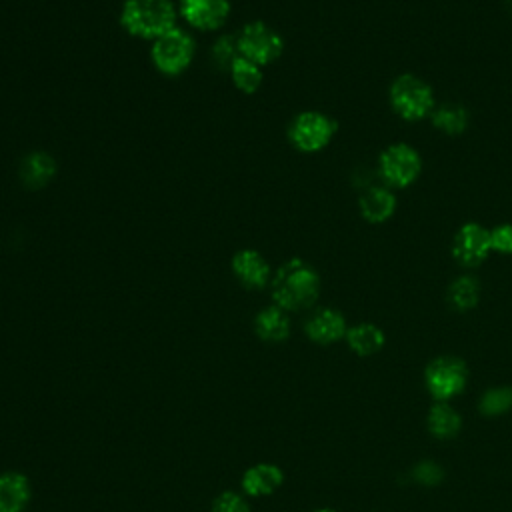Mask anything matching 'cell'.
<instances>
[{
    "label": "cell",
    "instance_id": "obj_5",
    "mask_svg": "<svg viewBox=\"0 0 512 512\" xmlns=\"http://www.w3.org/2000/svg\"><path fill=\"white\" fill-rule=\"evenodd\" d=\"M236 48H238V56L258 66H268L280 58L284 50V42H282V36L268 24L250 22L242 26V30L236 34Z\"/></svg>",
    "mask_w": 512,
    "mask_h": 512
},
{
    "label": "cell",
    "instance_id": "obj_4",
    "mask_svg": "<svg viewBox=\"0 0 512 512\" xmlns=\"http://www.w3.org/2000/svg\"><path fill=\"white\" fill-rule=\"evenodd\" d=\"M390 104L394 112L408 120H422L434 110L432 88L414 74H400L390 86Z\"/></svg>",
    "mask_w": 512,
    "mask_h": 512
},
{
    "label": "cell",
    "instance_id": "obj_24",
    "mask_svg": "<svg viewBox=\"0 0 512 512\" xmlns=\"http://www.w3.org/2000/svg\"><path fill=\"white\" fill-rule=\"evenodd\" d=\"M210 512H252V510H250L248 498L242 492L226 490L214 498Z\"/></svg>",
    "mask_w": 512,
    "mask_h": 512
},
{
    "label": "cell",
    "instance_id": "obj_15",
    "mask_svg": "<svg viewBox=\"0 0 512 512\" xmlns=\"http://www.w3.org/2000/svg\"><path fill=\"white\" fill-rule=\"evenodd\" d=\"M290 330H292L290 312H286L284 308H280L276 304L262 308L254 318L256 336L268 344H280V342L288 340Z\"/></svg>",
    "mask_w": 512,
    "mask_h": 512
},
{
    "label": "cell",
    "instance_id": "obj_28",
    "mask_svg": "<svg viewBox=\"0 0 512 512\" xmlns=\"http://www.w3.org/2000/svg\"><path fill=\"white\" fill-rule=\"evenodd\" d=\"M312 512H338V510H334V508H316V510H312Z\"/></svg>",
    "mask_w": 512,
    "mask_h": 512
},
{
    "label": "cell",
    "instance_id": "obj_9",
    "mask_svg": "<svg viewBox=\"0 0 512 512\" xmlns=\"http://www.w3.org/2000/svg\"><path fill=\"white\" fill-rule=\"evenodd\" d=\"M492 250L490 242V230L476 222L464 224L452 242V256L454 260L464 268H476L480 266Z\"/></svg>",
    "mask_w": 512,
    "mask_h": 512
},
{
    "label": "cell",
    "instance_id": "obj_13",
    "mask_svg": "<svg viewBox=\"0 0 512 512\" xmlns=\"http://www.w3.org/2000/svg\"><path fill=\"white\" fill-rule=\"evenodd\" d=\"M284 482V472L272 462H260L244 470L240 488L246 498H264L272 496Z\"/></svg>",
    "mask_w": 512,
    "mask_h": 512
},
{
    "label": "cell",
    "instance_id": "obj_1",
    "mask_svg": "<svg viewBox=\"0 0 512 512\" xmlns=\"http://www.w3.org/2000/svg\"><path fill=\"white\" fill-rule=\"evenodd\" d=\"M270 294L286 312L310 310L320 296V276L308 262L292 258L272 274Z\"/></svg>",
    "mask_w": 512,
    "mask_h": 512
},
{
    "label": "cell",
    "instance_id": "obj_25",
    "mask_svg": "<svg viewBox=\"0 0 512 512\" xmlns=\"http://www.w3.org/2000/svg\"><path fill=\"white\" fill-rule=\"evenodd\" d=\"M212 58L220 68L230 70L232 62L238 58V48H236V36H220L212 44Z\"/></svg>",
    "mask_w": 512,
    "mask_h": 512
},
{
    "label": "cell",
    "instance_id": "obj_2",
    "mask_svg": "<svg viewBox=\"0 0 512 512\" xmlns=\"http://www.w3.org/2000/svg\"><path fill=\"white\" fill-rule=\"evenodd\" d=\"M178 10L172 0H126L120 12L122 28L136 38L156 40L176 28Z\"/></svg>",
    "mask_w": 512,
    "mask_h": 512
},
{
    "label": "cell",
    "instance_id": "obj_18",
    "mask_svg": "<svg viewBox=\"0 0 512 512\" xmlns=\"http://www.w3.org/2000/svg\"><path fill=\"white\" fill-rule=\"evenodd\" d=\"M56 174V160L48 152H30L20 166V180L26 188H42Z\"/></svg>",
    "mask_w": 512,
    "mask_h": 512
},
{
    "label": "cell",
    "instance_id": "obj_17",
    "mask_svg": "<svg viewBox=\"0 0 512 512\" xmlns=\"http://www.w3.org/2000/svg\"><path fill=\"white\" fill-rule=\"evenodd\" d=\"M32 490L24 474L8 470L0 472V512H24Z\"/></svg>",
    "mask_w": 512,
    "mask_h": 512
},
{
    "label": "cell",
    "instance_id": "obj_20",
    "mask_svg": "<svg viewBox=\"0 0 512 512\" xmlns=\"http://www.w3.org/2000/svg\"><path fill=\"white\" fill-rule=\"evenodd\" d=\"M446 300L450 304V308H454L456 312H468L472 308H476L478 300H480V284L474 276H458L446 292Z\"/></svg>",
    "mask_w": 512,
    "mask_h": 512
},
{
    "label": "cell",
    "instance_id": "obj_12",
    "mask_svg": "<svg viewBox=\"0 0 512 512\" xmlns=\"http://www.w3.org/2000/svg\"><path fill=\"white\" fill-rule=\"evenodd\" d=\"M232 272L238 278V282L248 290H262L272 280L268 260L252 248H244L234 254Z\"/></svg>",
    "mask_w": 512,
    "mask_h": 512
},
{
    "label": "cell",
    "instance_id": "obj_21",
    "mask_svg": "<svg viewBox=\"0 0 512 512\" xmlns=\"http://www.w3.org/2000/svg\"><path fill=\"white\" fill-rule=\"evenodd\" d=\"M430 118H432V124L440 132L450 134V136L462 134L468 126V110L458 104H442L432 110Z\"/></svg>",
    "mask_w": 512,
    "mask_h": 512
},
{
    "label": "cell",
    "instance_id": "obj_11",
    "mask_svg": "<svg viewBox=\"0 0 512 512\" xmlns=\"http://www.w3.org/2000/svg\"><path fill=\"white\" fill-rule=\"evenodd\" d=\"M346 330V318L336 308H316L304 322V334L310 342L320 346H330L344 340Z\"/></svg>",
    "mask_w": 512,
    "mask_h": 512
},
{
    "label": "cell",
    "instance_id": "obj_10",
    "mask_svg": "<svg viewBox=\"0 0 512 512\" xmlns=\"http://www.w3.org/2000/svg\"><path fill=\"white\" fill-rule=\"evenodd\" d=\"M178 14L200 32H212L226 24L230 16L228 0H180Z\"/></svg>",
    "mask_w": 512,
    "mask_h": 512
},
{
    "label": "cell",
    "instance_id": "obj_27",
    "mask_svg": "<svg viewBox=\"0 0 512 512\" xmlns=\"http://www.w3.org/2000/svg\"><path fill=\"white\" fill-rule=\"evenodd\" d=\"M492 250L500 254H512V224H500L490 230Z\"/></svg>",
    "mask_w": 512,
    "mask_h": 512
},
{
    "label": "cell",
    "instance_id": "obj_3",
    "mask_svg": "<svg viewBox=\"0 0 512 512\" xmlns=\"http://www.w3.org/2000/svg\"><path fill=\"white\" fill-rule=\"evenodd\" d=\"M470 380L468 364L454 354L434 356L422 374L424 390L432 402H452L464 394Z\"/></svg>",
    "mask_w": 512,
    "mask_h": 512
},
{
    "label": "cell",
    "instance_id": "obj_6",
    "mask_svg": "<svg viewBox=\"0 0 512 512\" xmlns=\"http://www.w3.org/2000/svg\"><path fill=\"white\" fill-rule=\"evenodd\" d=\"M194 40L182 28H172L152 44V62L166 76L182 74L194 58Z\"/></svg>",
    "mask_w": 512,
    "mask_h": 512
},
{
    "label": "cell",
    "instance_id": "obj_14",
    "mask_svg": "<svg viewBox=\"0 0 512 512\" xmlns=\"http://www.w3.org/2000/svg\"><path fill=\"white\" fill-rule=\"evenodd\" d=\"M464 418L452 402H432L426 412V430L432 438L446 442L460 436Z\"/></svg>",
    "mask_w": 512,
    "mask_h": 512
},
{
    "label": "cell",
    "instance_id": "obj_8",
    "mask_svg": "<svg viewBox=\"0 0 512 512\" xmlns=\"http://www.w3.org/2000/svg\"><path fill=\"white\" fill-rule=\"evenodd\" d=\"M420 156L408 144H392L378 158V172L388 186L406 188L420 174Z\"/></svg>",
    "mask_w": 512,
    "mask_h": 512
},
{
    "label": "cell",
    "instance_id": "obj_29",
    "mask_svg": "<svg viewBox=\"0 0 512 512\" xmlns=\"http://www.w3.org/2000/svg\"><path fill=\"white\" fill-rule=\"evenodd\" d=\"M506 6H508V10H510V14H512V0H506Z\"/></svg>",
    "mask_w": 512,
    "mask_h": 512
},
{
    "label": "cell",
    "instance_id": "obj_16",
    "mask_svg": "<svg viewBox=\"0 0 512 512\" xmlns=\"http://www.w3.org/2000/svg\"><path fill=\"white\" fill-rule=\"evenodd\" d=\"M346 346L360 358H368L378 354L386 344L384 330L374 322H358L354 326H348L344 336Z\"/></svg>",
    "mask_w": 512,
    "mask_h": 512
},
{
    "label": "cell",
    "instance_id": "obj_22",
    "mask_svg": "<svg viewBox=\"0 0 512 512\" xmlns=\"http://www.w3.org/2000/svg\"><path fill=\"white\" fill-rule=\"evenodd\" d=\"M512 410V386H490L478 398V412L486 418H498Z\"/></svg>",
    "mask_w": 512,
    "mask_h": 512
},
{
    "label": "cell",
    "instance_id": "obj_23",
    "mask_svg": "<svg viewBox=\"0 0 512 512\" xmlns=\"http://www.w3.org/2000/svg\"><path fill=\"white\" fill-rule=\"evenodd\" d=\"M228 72H230V78H232L234 86H236L240 92H244V94H254V92L260 88L262 80H264L262 66L254 64V62H250V60H246V58H242V56H238V58L232 62V66H230Z\"/></svg>",
    "mask_w": 512,
    "mask_h": 512
},
{
    "label": "cell",
    "instance_id": "obj_19",
    "mask_svg": "<svg viewBox=\"0 0 512 512\" xmlns=\"http://www.w3.org/2000/svg\"><path fill=\"white\" fill-rule=\"evenodd\" d=\"M396 210L394 194L384 186H372L360 196V214L364 220L378 224L388 220Z\"/></svg>",
    "mask_w": 512,
    "mask_h": 512
},
{
    "label": "cell",
    "instance_id": "obj_26",
    "mask_svg": "<svg viewBox=\"0 0 512 512\" xmlns=\"http://www.w3.org/2000/svg\"><path fill=\"white\" fill-rule=\"evenodd\" d=\"M412 478L416 484L422 486H436L442 478H444V470L438 462L434 460H420L414 468H412Z\"/></svg>",
    "mask_w": 512,
    "mask_h": 512
},
{
    "label": "cell",
    "instance_id": "obj_7",
    "mask_svg": "<svg viewBox=\"0 0 512 512\" xmlns=\"http://www.w3.org/2000/svg\"><path fill=\"white\" fill-rule=\"evenodd\" d=\"M336 132V122L322 112H302L298 114L288 130V138L300 152H318L332 140Z\"/></svg>",
    "mask_w": 512,
    "mask_h": 512
}]
</instances>
